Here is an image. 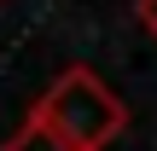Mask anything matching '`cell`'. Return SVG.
Segmentation results:
<instances>
[{
	"label": "cell",
	"instance_id": "obj_1",
	"mask_svg": "<svg viewBox=\"0 0 157 151\" xmlns=\"http://www.w3.org/2000/svg\"><path fill=\"white\" fill-rule=\"evenodd\" d=\"M35 116L41 122H52L64 140L76 151H105L122 128H128V111H122V99L87 70V64H76V70H64L47 93H41V105H35Z\"/></svg>",
	"mask_w": 157,
	"mask_h": 151
},
{
	"label": "cell",
	"instance_id": "obj_2",
	"mask_svg": "<svg viewBox=\"0 0 157 151\" xmlns=\"http://www.w3.org/2000/svg\"><path fill=\"white\" fill-rule=\"evenodd\" d=\"M6 151H76V145H70V140H64L52 122H41V116L29 111V122H23V128L6 140Z\"/></svg>",
	"mask_w": 157,
	"mask_h": 151
},
{
	"label": "cell",
	"instance_id": "obj_3",
	"mask_svg": "<svg viewBox=\"0 0 157 151\" xmlns=\"http://www.w3.org/2000/svg\"><path fill=\"white\" fill-rule=\"evenodd\" d=\"M134 12H140V23H146V29H151V35H157V0H140Z\"/></svg>",
	"mask_w": 157,
	"mask_h": 151
}]
</instances>
